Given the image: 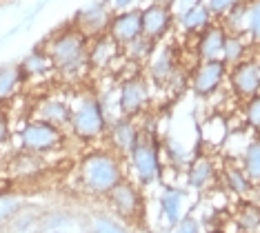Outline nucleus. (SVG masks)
Returning <instances> with one entry per match:
<instances>
[{
	"mask_svg": "<svg viewBox=\"0 0 260 233\" xmlns=\"http://www.w3.org/2000/svg\"><path fill=\"white\" fill-rule=\"evenodd\" d=\"M78 189L89 198H107L109 191L127 178L125 158L114 153L109 147H96L80 158L78 169Z\"/></svg>",
	"mask_w": 260,
	"mask_h": 233,
	"instance_id": "1",
	"label": "nucleus"
},
{
	"mask_svg": "<svg viewBox=\"0 0 260 233\" xmlns=\"http://www.w3.org/2000/svg\"><path fill=\"white\" fill-rule=\"evenodd\" d=\"M43 49L51 58L56 76L80 78L89 71V40L69 25L56 29L43 43Z\"/></svg>",
	"mask_w": 260,
	"mask_h": 233,
	"instance_id": "2",
	"label": "nucleus"
},
{
	"mask_svg": "<svg viewBox=\"0 0 260 233\" xmlns=\"http://www.w3.org/2000/svg\"><path fill=\"white\" fill-rule=\"evenodd\" d=\"M109 120L105 116L96 91L80 89L72 95V116L67 124V136L80 145H98L105 140Z\"/></svg>",
	"mask_w": 260,
	"mask_h": 233,
	"instance_id": "3",
	"label": "nucleus"
},
{
	"mask_svg": "<svg viewBox=\"0 0 260 233\" xmlns=\"http://www.w3.org/2000/svg\"><path fill=\"white\" fill-rule=\"evenodd\" d=\"M127 178L140 189H149L162 180V145L151 131H143L125 158Z\"/></svg>",
	"mask_w": 260,
	"mask_h": 233,
	"instance_id": "4",
	"label": "nucleus"
},
{
	"mask_svg": "<svg viewBox=\"0 0 260 233\" xmlns=\"http://www.w3.org/2000/svg\"><path fill=\"white\" fill-rule=\"evenodd\" d=\"M14 136L20 151L36 153V155L54 153L67 145V131L60 127H54L49 122L36 120V118H27Z\"/></svg>",
	"mask_w": 260,
	"mask_h": 233,
	"instance_id": "5",
	"label": "nucleus"
},
{
	"mask_svg": "<svg viewBox=\"0 0 260 233\" xmlns=\"http://www.w3.org/2000/svg\"><path fill=\"white\" fill-rule=\"evenodd\" d=\"M153 103V85L149 78L140 71L122 76L118 80V107L120 116L125 118H140L149 111Z\"/></svg>",
	"mask_w": 260,
	"mask_h": 233,
	"instance_id": "6",
	"label": "nucleus"
},
{
	"mask_svg": "<svg viewBox=\"0 0 260 233\" xmlns=\"http://www.w3.org/2000/svg\"><path fill=\"white\" fill-rule=\"evenodd\" d=\"M227 64L222 60H196L189 69V89L198 100H211L227 85Z\"/></svg>",
	"mask_w": 260,
	"mask_h": 233,
	"instance_id": "7",
	"label": "nucleus"
},
{
	"mask_svg": "<svg viewBox=\"0 0 260 233\" xmlns=\"http://www.w3.org/2000/svg\"><path fill=\"white\" fill-rule=\"evenodd\" d=\"M105 200L111 207V213L122 222H140V218L145 213L143 189L132 178H125L122 182H118Z\"/></svg>",
	"mask_w": 260,
	"mask_h": 233,
	"instance_id": "8",
	"label": "nucleus"
},
{
	"mask_svg": "<svg viewBox=\"0 0 260 233\" xmlns=\"http://www.w3.org/2000/svg\"><path fill=\"white\" fill-rule=\"evenodd\" d=\"M182 67L180 49L174 43L156 45L151 58L145 62V76L149 78L153 87H167L174 74Z\"/></svg>",
	"mask_w": 260,
	"mask_h": 233,
	"instance_id": "9",
	"label": "nucleus"
},
{
	"mask_svg": "<svg viewBox=\"0 0 260 233\" xmlns=\"http://www.w3.org/2000/svg\"><path fill=\"white\" fill-rule=\"evenodd\" d=\"M227 87L238 103L260 93V62L256 56L227 69Z\"/></svg>",
	"mask_w": 260,
	"mask_h": 233,
	"instance_id": "10",
	"label": "nucleus"
},
{
	"mask_svg": "<svg viewBox=\"0 0 260 233\" xmlns=\"http://www.w3.org/2000/svg\"><path fill=\"white\" fill-rule=\"evenodd\" d=\"M111 16H114V9L109 7V3L96 0V3H89L87 7H80L76 11L72 16V20H69V25H72L76 31H80L87 40H93V38H98V36L107 34Z\"/></svg>",
	"mask_w": 260,
	"mask_h": 233,
	"instance_id": "11",
	"label": "nucleus"
},
{
	"mask_svg": "<svg viewBox=\"0 0 260 233\" xmlns=\"http://www.w3.org/2000/svg\"><path fill=\"white\" fill-rule=\"evenodd\" d=\"M182 173H185L187 189L196 191V193L216 189L218 180H220V167L211 153H193V158L189 160Z\"/></svg>",
	"mask_w": 260,
	"mask_h": 233,
	"instance_id": "12",
	"label": "nucleus"
},
{
	"mask_svg": "<svg viewBox=\"0 0 260 233\" xmlns=\"http://www.w3.org/2000/svg\"><path fill=\"white\" fill-rule=\"evenodd\" d=\"M140 20H143V36L156 45H160L176 27L174 9L165 7V5L156 3V0L140 7Z\"/></svg>",
	"mask_w": 260,
	"mask_h": 233,
	"instance_id": "13",
	"label": "nucleus"
},
{
	"mask_svg": "<svg viewBox=\"0 0 260 233\" xmlns=\"http://www.w3.org/2000/svg\"><path fill=\"white\" fill-rule=\"evenodd\" d=\"M69 116H72V100L67 95L60 93H45L38 100H34L29 118H36V120L49 122L54 127L67 129Z\"/></svg>",
	"mask_w": 260,
	"mask_h": 233,
	"instance_id": "14",
	"label": "nucleus"
},
{
	"mask_svg": "<svg viewBox=\"0 0 260 233\" xmlns=\"http://www.w3.org/2000/svg\"><path fill=\"white\" fill-rule=\"evenodd\" d=\"M140 134H143V129H140L138 124V118H116V120L109 122L107 127V134H105V147H109L114 153H118L120 158H127V153L134 149V145L138 142Z\"/></svg>",
	"mask_w": 260,
	"mask_h": 233,
	"instance_id": "15",
	"label": "nucleus"
},
{
	"mask_svg": "<svg viewBox=\"0 0 260 233\" xmlns=\"http://www.w3.org/2000/svg\"><path fill=\"white\" fill-rule=\"evenodd\" d=\"M107 36L116 45L125 47L134 43L136 38L143 36V20H140V7L127 9V11H114L107 29Z\"/></svg>",
	"mask_w": 260,
	"mask_h": 233,
	"instance_id": "16",
	"label": "nucleus"
},
{
	"mask_svg": "<svg viewBox=\"0 0 260 233\" xmlns=\"http://www.w3.org/2000/svg\"><path fill=\"white\" fill-rule=\"evenodd\" d=\"M218 184L222 187V191H227L229 195H234V198H238V200L251 198L253 191H256V184L249 180V176H247V173L242 171V167L238 162H234V160H227V162L220 167V180H218Z\"/></svg>",
	"mask_w": 260,
	"mask_h": 233,
	"instance_id": "17",
	"label": "nucleus"
},
{
	"mask_svg": "<svg viewBox=\"0 0 260 233\" xmlns=\"http://www.w3.org/2000/svg\"><path fill=\"white\" fill-rule=\"evenodd\" d=\"M214 16L207 9V5L203 0H196V3L187 5L185 9L176 16V27L180 29L187 38H196L200 31H205L209 25H214Z\"/></svg>",
	"mask_w": 260,
	"mask_h": 233,
	"instance_id": "18",
	"label": "nucleus"
},
{
	"mask_svg": "<svg viewBox=\"0 0 260 233\" xmlns=\"http://www.w3.org/2000/svg\"><path fill=\"white\" fill-rule=\"evenodd\" d=\"M224 38L227 31L220 22H214L200 31L193 38V53H196V60H220L222 56V47H224Z\"/></svg>",
	"mask_w": 260,
	"mask_h": 233,
	"instance_id": "19",
	"label": "nucleus"
},
{
	"mask_svg": "<svg viewBox=\"0 0 260 233\" xmlns=\"http://www.w3.org/2000/svg\"><path fill=\"white\" fill-rule=\"evenodd\" d=\"M187 191L176 184H167L160 195H158V209H160V218L169 229H174L176 224L185 216V202H187Z\"/></svg>",
	"mask_w": 260,
	"mask_h": 233,
	"instance_id": "20",
	"label": "nucleus"
},
{
	"mask_svg": "<svg viewBox=\"0 0 260 233\" xmlns=\"http://www.w3.org/2000/svg\"><path fill=\"white\" fill-rule=\"evenodd\" d=\"M118 58H122V47L116 45L107 34L89 40V69H109Z\"/></svg>",
	"mask_w": 260,
	"mask_h": 233,
	"instance_id": "21",
	"label": "nucleus"
},
{
	"mask_svg": "<svg viewBox=\"0 0 260 233\" xmlns=\"http://www.w3.org/2000/svg\"><path fill=\"white\" fill-rule=\"evenodd\" d=\"M20 69L22 76H25V82H34V80H47V78L56 76L54 64H51V58L47 56V51L43 49V45H38L36 49H31L22 58Z\"/></svg>",
	"mask_w": 260,
	"mask_h": 233,
	"instance_id": "22",
	"label": "nucleus"
},
{
	"mask_svg": "<svg viewBox=\"0 0 260 233\" xmlns=\"http://www.w3.org/2000/svg\"><path fill=\"white\" fill-rule=\"evenodd\" d=\"M25 76L18 62H5L0 64V103L9 105L11 100L18 98V93L25 87Z\"/></svg>",
	"mask_w": 260,
	"mask_h": 233,
	"instance_id": "23",
	"label": "nucleus"
},
{
	"mask_svg": "<svg viewBox=\"0 0 260 233\" xmlns=\"http://www.w3.org/2000/svg\"><path fill=\"white\" fill-rule=\"evenodd\" d=\"M256 56V47H253L247 36H240V34H227L224 38V47H222V56L220 60L227 64V67H234L247 58Z\"/></svg>",
	"mask_w": 260,
	"mask_h": 233,
	"instance_id": "24",
	"label": "nucleus"
},
{
	"mask_svg": "<svg viewBox=\"0 0 260 233\" xmlns=\"http://www.w3.org/2000/svg\"><path fill=\"white\" fill-rule=\"evenodd\" d=\"M234 224L238 226V233H260V205L251 198L238 202L234 211Z\"/></svg>",
	"mask_w": 260,
	"mask_h": 233,
	"instance_id": "25",
	"label": "nucleus"
},
{
	"mask_svg": "<svg viewBox=\"0 0 260 233\" xmlns=\"http://www.w3.org/2000/svg\"><path fill=\"white\" fill-rule=\"evenodd\" d=\"M238 164L242 167V171L249 176V180L258 187L260 184V136H253L249 140V145L240 153Z\"/></svg>",
	"mask_w": 260,
	"mask_h": 233,
	"instance_id": "26",
	"label": "nucleus"
},
{
	"mask_svg": "<svg viewBox=\"0 0 260 233\" xmlns=\"http://www.w3.org/2000/svg\"><path fill=\"white\" fill-rule=\"evenodd\" d=\"M153 49H156V43H151L149 38L140 36V38H136L134 43L122 47V58L132 64H145L151 58Z\"/></svg>",
	"mask_w": 260,
	"mask_h": 233,
	"instance_id": "27",
	"label": "nucleus"
},
{
	"mask_svg": "<svg viewBox=\"0 0 260 233\" xmlns=\"http://www.w3.org/2000/svg\"><path fill=\"white\" fill-rule=\"evenodd\" d=\"M162 153L167 155L169 164L174 167V169H178V171H185V167L189 164V160L193 158V153L189 151L182 142L176 140V138H169L167 142H165V145H162Z\"/></svg>",
	"mask_w": 260,
	"mask_h": 233,
	"instance_id": "28",
	"label": "nucleus"
},
{
	"mask_svg": "<svg viewBox=\"0 0 260 233\" xmlns=\"http://www.w3.org/2000/svg\"><path fill=\"white\" fill-rule=\"evenodd\" d=\"M245 7H247L245 36L256 49H260V0H247Z\"/></svg>",
	"mask_w": 260,
	"mask_h": 233,
	"instance_id": "29",
	"label": "nucleus"
},
{
	"mask_svg": "<svg viewBox=\"0 0 260 233\" xmlns=\"http://www.w3.org/2000/svg\"><path fill=\"white\" fill-rule=\"evenodd\" d=\"M240 116L242 127L249 129L253 136H260V93L240 103Z\"/></svg>",
	"mask_w": 260,
	"mask_h": 233,
	"instance_id": "30",
	"label": "nucleus"
},
{
	"mask_svg": "<svg viewBox=\"0 0 260 233\" xmlns=\"http://www.w3.org/2000/svg\"><path fill=\"white\" fill-rule=\"evenodd\" d=\"M89 229L91 233H129L125 222L109 213H96L89 222Z\"/></svg>",
	"mask_w": 260,
	"mask_h": 233,
	"instance_id": "31",
	"label": "nucleus"
},
{
	"mask_svg": "<svg viewBox=\"0 0 260 233\" xmlns=\"http://www.w3.org/2000/svg\"><path fill=\"white\" fill-rule=\"evenodd\" d=\"M207 5V9L211 11V16H214L216 22H220L224 16H229L236 7H240L245 0H203Z\"/></svg>",
	"mask_w": 260,
	"mask_h": 233,
	"instance_id": "32",
	"label": "nucleus"
},
{
	"mask_svg": "<svg viewBox=\"0 0 260 233\" xmlns=\"http://www.w3.org/2000/svg\"><path fill=\"white\" fill-rule=\"evenodd\" d=\"M20 209V200L14 195H0V222L9 220L14 213H18Z\"/></svg>",
	"mask_w": 260,
	"mask_h": 233,
	"instance_id": "33",
	"label": "nucleus"
},
{
	"mask_svg": "<svg viewBox=\"0 0 260 233\" xmlns=\"http://www.w3.org/2000/svg\"><path fill=\"white\" fill-rule=\"evenodd\" d=\"M174 233H203V229L193 216H182L180 222L174 226Z\"/></svg>",
	"mask_w": 260,
	"mask_h": 233,
	"instance_id": "34",
	"label": "nucleus"
},
{
	"mask_svg": "<svg viewBox=\"0 0 260 233\" xmlns=\"http://www.w3.org/2000/svg\"><path fill=\"white\" fill-rule=\"evenodd\" d=\"M140 0H109V7L114 11H127V9H134L138 7Z\"/></svg>",
	"mask_w": 260,
	"mask_h": 233,
	"instance_id": "35",
	"label": "nucleus"
},
{
	"mask_svg": "<svg viewBox=\"0 0 260 233\" xmlns=\"http://www.w3.org/2000/svg\"><path fill=\"white\" fill-rule=\"evenodd\" d=\"M9 134H11V131H9V124H7V122L0 124V147H3L5 142L9 140Z\"/></svg>",
	"mask_w": 260,
	"mask_h": 233,
	"instance_id": "36",
	"label": "nucleus"
},
{
	"mask_svg": "<svg viewBox=\"0 0 260 233\" xmlns=\"http://www.w3.org/2000/svg\"><path fill=\"white\" fill-rule=\"evenodd\" d=\"M7 122V105L0 103V124Z\"/></svg>",
	"mask_w": 260,
	"mask_h": 233,
	"instance_id": "37",
	"label": "nucleus"
},
{
	"mask_svg": "<svg viewBox=\"0 0 260 233\" xmlns=\"http://www.w3.org/2000/svg\"><path fill=\"white\" fill-rule=\"evenodd\" d=\"M253 200H256V202H258V205H260V184H258V187H256V191H253Z\"/></svg>",
	"mask_w": 260,
	"mask_h": 233,
	"instance_id": "38",
	"label": "nucleus"
},
{
	"mask_svg": "<svg viewBox=\"0 0 260 233\" xmlns=\"http://www.w3.org/2000/svg\"><path fill=\"white\" fill-rule=\"evenodd\" d=\"M256 58H258V62H260V49H256Z\"/></svg>",
	"mask_w": 260,
	"mask_h": 233,
	"instance_id": "39",
	"label": "nucleus"
}]
</instances>
